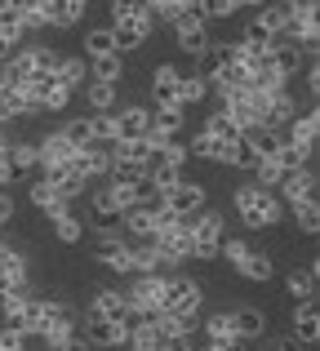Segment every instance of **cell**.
<instances>
[{
	"instance_id": "6da1fadb",
	"label": "cell",
	"mask_w": 320,
	"mask_h": 351,
	"mask_svg": "<svg viewBox=\"0 0 320 351\" xmlns=\"http://www.w3.org/2000/svg\"><path fill=\"white\" fill-rule=\"evenodd\" d=\"M112 18H116V23H112L116 53H121V49H138V45L151 36V14H147V5H116Z\"/></svg>"
},
{
	"instance_id": "7a4b0ae2",
	"label": "cell",
	"mask_w": 320,
	"mask_h": 351,
	"mask_svg": "<svg viewBox=\"0 0 320 351\" xmlns=\"http://www.w3.org/2000/svg\"><path fill=\"white\" fill-rule=\"evenodd\" d=\"M169 276H138L134 280V289L125 293V307H130V316H156L164 311V298H169Z\"/></svg>"
},
{
	"instance_id": "3957f363",
	"label": "cell",
	"mask_w": 320,
	"mask_h": 351,
	"mask_svg": "<svg viewBox=\"0 0 320 351\" xmlns=\"http://www.w3.org/2000/svg\"><path fill=\"white\" fill-rule=\"evenodd\" d=\"M205 5H182L178 23H173V32H178V49L191 53V58H205L209 49V32H205Z\"/></svg>"
},
{
	"instance_id": "277c9868",
	"label": "cell",
	"mask_w": 320,
	"mask_h": 351,
	"mask_svg": "<svg viewBox=\"0 0 320 351\" xmlns=\"http://www.w3.org/2000/svg\"><path fill=\"white\" fill-rule=\"evenodd\" d=\"M223 218L218 214H196L191 218V258H214L223 249Z\"/></svg>"
},
{
	"instance_id": "5b68a950",
	"label": "cell",
	"mask_w": 320,
	"mask_h": 351,
	"mask_svg": "<svg viewBox=\"0 0 320 351\" xmlns=\"http://www.w3.org/2000/svg\"><path fill=\"white\" fill-rule=\"evenodd\" d=\"M130 325H134V316H89L85 334L98 347H116V343H130Z\"/></svg>"
},
{
	"instance_id": "8992f818",
	"label": "cell",
	"mask_w": 320,
	"mask_h": 351,
	"mask_svg": "<svg viewBox=\"0 0 320 351\" xmlns=\"http://www.w3.org/2000/svg\"><path fill=\"white\" fill-rule=\"evenodd\" d=\"M151 245H156V254L164 258V267L182 263V258H191V218L182 227H169V232H156L151 236Z\"/></svg>"
},
{
	"instance_id": "52a82bcc",
	"label": "cell",
	"mask_w": 320,
	"mask_h": 351,
	"mask_svg": "<svg viewBox=\"0 0 320 351\" xmlns=\"http://www.w3.org/2000/svg\"><path fill=\"white\" fill-rule=\"evenodd\" d=\"M18 289H27V263H23L18 249L0 245V298H5V293H18Z\"/></svg>"
},
{
	"instance_id": "ba28073f",
	"label": "cell",
	"mask_w": 320,
	"mask_h": 351,
	"mask_svg": "<svg viewBox=\"0 0 320 351\" xmlns=\"http://www.w3.org/2000/svg\"><path fill=\"white\" fill-rule=\"evenodd\" d=\"M196 307H200V289H196V280H182V276H173V285H169V298H164V311L169 316H196Z\"/></svg>"
},
{
	"instance_id": "9c48e42d",
	"label": "cell",
	"mask_w": 320,
	"mask_h": 351,
	"mask_svg": "<svg viewBox=\"0 0 320 351\" xmlns=\"http://www.w3.org/2000/svg\"><path fill=\"white\" fill-rule=\"evenodd\" d=\"M94 254H98V263L116 267V271H134V263H130V240L116 236V232H98Z\"/></svg>"
},
{
	"instance_id": "30bf717a",
	"label": "cell",
	"mask_w": 320,
	"mask_h": 351,
	"mask_svg": "<svg viewBox=\"0 0 320 351\" xmlns=\"http://www.w3.org/2000/svg\"><path fill=\"white\" fill-rule=\"evenodd\" d=\"M58 320H67V307L62 302H27V316H23V334H45L49 325H58Z\"/></svg>"
},
{
	"instance_id": "8fae6325",
	"label": "cell",
	"mask_w": 320,
	"mask_h": 351,
	"mask_svg": "<svg viewBox=\"0 0 320 351\" xmlns=\"http://www.w3.org/2000/svg\"><path fill=\"white\" fill-rule=\"evenodd\" d=\"M160 205L173 209V214H182V218H196V209L205 205V191H200L196 182H178L173 191H164V196H160Z\"/></svg>"
},
{
	"instance_id": "7c38bea8",
	"label": "cell",
	"mask_w": 320,
	"mask_h": 351,
	"mask_svg": "<svg viewBox=\"0 0 320 351\" xmlns=\"http://www.w3.org/2000/svg\"><path fill=\"white\" fill-rule=\"evenodd\" d=\"M285 36L294 45H316V5H289Z\"/></svg>"
},
{
	"instance_id": "4fadbf2b",
	"label": "cell",
	"mask_w": 320,
	"mask_h": 351,
	"mask_svg": "<svg viewBox=\"0 0 320 351\" xmlns=\"http://www.w3.org/2000/svg\"><path fill=\"white\" fill-rule=\"evenodd\" d=\"M36 152H40V169H67V160L76 156V147L67 143V134H49Z\"/></svg>"
},
{
	"instance_id": "5bb4252c",
	"label": "cell",
	"mask_w": 320,
	"mask_h": 351,
	"mask_svg": "<svg viewBox=\"0 0 320 351\" xmlns=\"http://www.w3.org/2000/svg\"><path fill=\"white\" fill-rule=\"evenodd\" d=\"M107 191H112L116 214H130V209L147 205V200H143V182H116V178H107Z\"/></svg>"
},
{
	"instance_id": "9a60e30c",
	"label": "cell",
	"mask_w": 320,
	"mask_h": 351,
	"mask_svg": "<svg viewBox=\"0 0 320 351\" xmlns=\"http://www.w3.org/2000/svg\"><path fill=\"white\" fill-rule=\"evenodd\" d=\"M23 5H9V0H0V40L14 49L18 40H23Z\"/></svg>"
},
{
	"instance_id": "2e32d148",
	"label": "cell",
	"mask_w": 320,
	"mask_h": 351,
	"mask_svg": "<svg viewBox=\"0 0 320 351\" xmlns=\"http://www.w3.org/2000/svg\"><path fill=\"white\" fill-rule=\"evenodd\" d=\"M32 112H40V107L27 103L23 89H14V85L0 89V125H5V120H14V116H32Z\"/></svg>"
},
{
	"instance_id": "e0dca14e",
	"label": "cell",
	"mask_w": 320,
	"mask_h": 351,
	"mask_svg": "<svg viewBox=\"0 0 320 351\" xmlns=\"http://www.w3.org/2000/svg\"><path fill=\"white\" fill-rule=\"evenodd\" d=\"M280 187H285V200L294 205V200H307V196H316V173L312 169H294V173H285L280 178Z\"/></svg>"
},
{
	"instance_id": "ac0fdd59",
	"label": "cell",
	"mask_w": 320,
	"mask_h": 351,
	"mask_svg": "<svg viewBox=\"0 0 320 351\" xmlns=\"http://www.w3.org/2000/svg\"><path fill=\"white\" fill-rule=\"evenodd\" d=\"M280 214H285V209H280V200L262 191L258 205H254L249 214H241V218H245V227H271V223H280Z\"/></svg>"
},
{
	"instance_id": "d6986e66",
	"label": "cell",
	"mask_w": 320,
	"mask_h": 351,
	"mask_svg": "<svg viewBox=\"0 0 320 351\" xmlns=\"http://www.w3.org/2000/svg\"><path fill=\"white\" fill-rule=\"evenodd\" d=\"M125 232H130L134 240H151V232H156V205H138L125 214Z\"/></svg>"
},
{
	"instance_id": "ffe728a7",
	"label": "cell",
	"mask_w": 320,
	"mask_h": 351,
	"mask_svg": "<svg viewBox=\"0 0 320 351\" xmlns=\"http://www.w3.org/2000/svg\"><path fill=\"white\" fill-rule=\"evenodd\" d=\"M173 94H178V71H173V67H156V76H151V98H156V107H178Z\"/></svg>"
},
{
	"instance_id": "44dd1931",
	"label": "cell",
	"mask_w": 320,
	"mask_h": 351,
	"mask_svg": "<svg viewBox=\"0 0 320 351\" xmlns=\"http://www.w3.org/2000/svg\"><path fill=\"white\" fill-rule=\"evenodd\" d=\"M285 23H289V5H271L258 14V23H254V32H262L267 40H280L285 36Z\"/></svg>"
},
{
	"instance_id": "7402d4cb",
	"label": "cell",
	"mask_w": 320,
	"mask_h": 351,
	"mask_svg": "<svg viewBox=\"0 0 320 351\" xmlns=\"http://www.w3.org/2000/svg\"><path fill=\"white\" fill-rule=\"evenodd\" d=\"M85 18V0H62V5H45V23L49 27H71Z\"/></svg>"
},
{
	"instance_id": "603a6c76",
	"label": "cell",
	"mask_w": 320,
	"mask_h": 351,
	"mask_svg": "<svg viewBox=\"0 0 320 351\" xmlns=\"http://www.w3.org/2000/svg\"><path fill=\"white\" fill-rule=\"evenodd\" d=\"M89 316H130V307H125V293L116 289H98L94 302H89Z\"/></svg>"
},
{
	"instance_id": "cb8c5ba5",
	"label": "cell",
	"mask_w": 320,
	"mask_h": 351,
	"mask_svg": "<svg viewBox=\"0 0 320 351\" xmlns=\"http://www.w3.org/2000/svg\"><path fill=\"white\" fill-rule=\"evenodd\" d=\"M316 129H320V116H316V112H307V116H298V120H294V129H289L285 143H294V147H303V152H312Z\"/></svg>"
},
{
	"instance_id": "d4e9b609",
	"label": "cell",
	"mask_w": 320,
	"mask_h": 351,
	"mask_svg": "<svg viewBox=\"0 0 320 351\" xmlns=\"http://www.w3.org/2000/svg\"><path fill=\"white\" fill-rule=\"evenodd\" d=\"M294 334H298V343H316L320 338V316H316L312 302H303V307L294 311Z\"/></svg>"
},
{
	"instance_id": "484cf974",
	"label": "cell",
	"mask_w": 320,
	"mask_h": 351,
	"mask_svg": "<svg viewBox=\"0 0 320 351\" xmlns=\"http://www.w3.org/2000/svg\"><path fill=\"white\" fill-rule=\"evenodd\" d=\"M236 271H241L245 280H276V267H271V258H267V254H254V249L245 254V263L236 267Z\"/></svg>"
},
{
	"instance_id": "4316f807",
	"label": "cell",
	"mask_w": 320,
	"mask_h": 351,
	"mask_svg": "<svg viewBox=\"0 0 320 351\" xmlns=\"http://www.w3.org/2000/svg\"><path fill=\"white\" fill-rule=\"evenodd\" d=\"M85 76H89V62L85 58H58V67H53V80L67 85V89H76Z\"/></svg>"
},
{
	"instance_id": "83f0119b",
	"label": "cell",
	"mask_w": 320,
	"mask_h": 351,
	"mask_svg": "<svg viewBox=\"0 0 320 351\" xmlns=\"http://www.w3.org/2000/svg\"><path fill=\"white\" fill-rule=\"evenodd\" d=\"M62 134H67V143L76 147V152H85V147H98V125H94V120H71Z\"/></svg>"
},
{
	"instance_id": "f1b7e54d",
	"label": "cell",
	"mask_w": 320,
	"mask_h": 351,
	"mask_svg": "<svg viewBox=\"0 0 320 351\" xmlns=\"http://www.w3.org/2000/svg\"><path fill=\"white\" fill-rule=\"evenodd\" d=\"M205 338L209 343H241V338H236V320H232V311H227V316H209L205 320Z\"/></svg>"
},
{
	"instance_id": "f546056e",
	"label": "cell",
	"mask_w": 320,
	"mask_h": 351,
	"mask_svg": "<svg viewBox=\"0 0 320 351\" xmlns=\"http://www.w3.org/2000/svg\"><path fill=\"white\" fill-rule=\"evenodd\" d=\"M205 134H209V138H218V143H241V129L232 125V116H227V112H209Z\"/></svg>"
},
{
	"instance_id": "4dcf8cb0",
	"label": "cell",
	"mask_w": 320,
	"mask_h": 351,
	"mask_svg": "<svg viewBox=\"0 0 320 351\" xmlns=\"http://www.w3.org/2000/svg\"><path fill=\"white\" fill-rule=\"evenodd\" d=\"M45 343H49L53 351H80L76 334H71V316H67V320H58V325H49V329H45Z\"/></svg>"
},
{
	"instance_id": "1f68e13d",
	"label": "cell",
	"mask_w": 320,
	"mask_h": 351,
	"mask_svg": "<svg viewBox=\"0 0 320 351\" xmlns=\"http://www.w3.org/2000/svg\"><path fill=\"white\" fill-rule=\"evenodd\" d=\"M85 53H89V62H98V58H116V40H112V32H85Z\"/></svg>"
},
{
	"instance_id": "d6a6232c",
	"label": "cell",
	"mask_w": 320,
	"mask_h": 351,
	"mask_svg": "<svg viewBox=\"0 0 320 351\" xmlns=\"http://www.w3.org/2000/svg\"><path fill=\"white\" fill-rule=\"evenodd\" d=\"M9 165H14V173H27L40 165V152L32 143H9Z\"/></svg>"
},
{
	"instance_id": "836d02e7",
	"label": "cell",
	"mask_w": 320,
	"mask_h": 351,
	"mask_svg": "<svg viewBox=\"0 0 320 351\" xmlns=\"http://www.w3.org/2000/svg\"><path fill=\"white\" fill-rule=\"evenodd\" d=\"M5 320H9V329H23V316H27V302H32V293L27 289H18V293H5Z\"/></svg>"
},
{
	"instance_id": "e575fe53",
	"label": "cell",
	"mask_w": 320,
	"mask_h": 351,
	"mask_svg": "<svg viewBox=\"0 0 320 351\" xmlns=\"http://www.w3.org/2000/svg\"><path fill=\"white\" fill-rule=\"evenodd\" d=\"M294 116H298V103L289 94H276V98H271V107H267V125L271 129H280L285 120H294Z\"/></svg>"
},
{
	"instance_id": "d590c367",
	"label": "cell",
	"mask_w": 320,
	"mask_h": 351,
	"mask_svg": "<svg viewBox=\"0 0 320 351\" xmlns=\"http://www.w3.org/2000/svg\"><path fill=\"white\" fill-rule=\"evenodd\" d=\"M294 218H298V227H303L307 236H316V227H320V209H316V196H307V200H294Z\"/></svg>"
},
{
	"instance_id": "8d00e7d4",
	"label": "cell",
	"mask_w": 320,
	"mask_h": 351,
	"mask_svg": "<svg viewBox=\"0 0 320 351\" xmlns=\"http://www.w3.org/2000/svg\"><path fill=\"white\" fill-rule=\"evenodd\" d=\"M307 156L312 152H303V147H294V143H280V152L271 156V160H276L285 173H294V169H307Z\"/></svg>"
},
{
	"instance_id": "74e56055",
	"label": "cell",
	"mask_w": 320,
	"mask_h": 351,
	"mask_svg": "<svg viewBox=\"0 0 320 351\" xmlns=\"http://www.w3.org/2000/svg\"><path fill=\"white\" fill-rule=\"evenodd\" d=\"M205 94H209V80H205V76H191V80H178V94H173V103L187 107V103H200Z\"/></svg>"
},
{
	"instance_id": "f35d334b",
	"label": "cell",
	"mask_w": 320,
	"mask_h": 351,
	"mask_svg": "<svg viewBox=\"0 0 320 351\" xmlns=\"http://www.w3.org/2000/svg\"><path fill=\"white\" fill-rule=\"evenodd\" d=\"M316 276H320V267H298V271L289 276V289H294L303 302H312V293H316Z\"/></svg>"
},
{
	"instance_id": "ab89813d",
	"label": "cell",
	"mask_w": 320,
	"mask_h": 351,
	"mask_svg": "<svg viewBox=\"0 0 320 351\" xmlns=\"http://www.w3.org/2000/svg\"><path fill=\"white\" fill-rule=\"evenodd\" d=\"M232 320H236V338H258L262 334V311H254V307L232 311Z\"/></svg>"
},
{
	"instance_id": "60d3db41",
	"label": "cell",
	"mask_w": 320,
	"mask_h": 351,
	"mask_svg": "<svg viewBox=\"0 0 320 351\" xmlns=\"http://www.w3.org/2000/svg\"><path fill=\"white\" fill-rule=\"evenodd\" d=\"M147 178H151V187H156L160 191V196H164V191H173V187H178V169H169V165H156V160H151V169H147Z\"/></svg>"
},
{
	"instance_id": "b9f144b4",
	"label": "cell",
	"mask_w": 320,
	"mask_h": 351,
	"mask_svg": "<svg viewBox=\"0 0 320 351\" xmlns=\"http://www.w3.org/2000/svg\"><path fill=\"white\" fill-rule=\"evenodd\" d=\"M89 71H94L98 85H116V80H121V53H116V58H98V62H89Z\"/></svg>"
},
{
	"instance_id": "7bdbcfd3",
	"label": "cell",
	"mask_w": 320,
	"mask_h": 351,
	"mask_svg": "<svg viewBox=\"0 0 320 351\" xmlns=\"http://www.w3.org/2000/svg\"><path fill=\"white\" fill-rule=\"evenodd\" d=\"M112 103H116V85H98V80H94V85H89V107H94V112H112Z\"/></svg>"
},
{
	"instance_id": "ee69618b",
	"label": "cell",
	"mask_w": 320,
	"mask_h": 351,
	"mask_svg": "<svg viewBox=\"0 0 320 351\" xmlns=\"http://www.w3.org/2000/svg\"><path fill=\"white\" fill-rule=\"evenodd\" d=\"M151 160H156V165H169V169H182V160H187V147H182L178 138H173V143H169V147H160V152L151 156Z\"/></svg>"
},
{
	"instance_id": "f6af8a7d",
	"label": "cell",
	"mask_w": 320,
	"mask_h": 351,
	"mask_svg": "<svg viewBox=\"0 0 320 351\" xmlns=\"http://www.w3.org/2000/svg\"><path fill=\"white\" fill-rule=\"evenodd\" d=\"M89 200H94V218H98V223H103V218H116V205H112L107 182H103V187H94V196H89Z\"/></svg>"
},
{
	"instance_id": "bcb514c9",
	"label": "cell",
	"mask_w": 320,
	"mask_h": 351,
	"mask_svg": "<svg viewBox=\"0 0 320 351\" xmlns=\"http://www.w3.org/2000/svg\"><path fill=\"white\" fill-rule=\"evenodd\" d=\"M218 147H223V143H218V138H209V134H205V129H200V134H196V138H191V147H187V156H209V160H214V156H218Z\"/></svg>"
},
{
	"instance_id": "7dc6e473",
	"label": "cell",
	"mask_w": 320,
	"mask_h": 351,
	"mask_svg": "<svg viewBox=\"0 0 320 351\" xmlns=\"http://www.w3.org/2000/svg\"><path fill=\"white\" fill-rule=\"evenodd\" d=\"M280 178H285V169H280L276 160H258V187H280Z\"/></svg>"
},
{
	"instance_id": "c3c4849f",
	"label": "cell",
	"mask_w": 320,
	"mask_h": 351,
	"mask_svg": "<svg viewBox=\"0 0 320 351\" xmlns=\"http://www.w3.org/2000/svg\"><path fill=\"white\" fill-rule=\"evenodd\" d=\"M53 236H58L62 240V245H76V240H80V223H76V218H58V223H53Z\"/></svg>"
},
{
	"instance_id": "681fc988",
	"label": "cell",
	"mask_w": 320,
	"mask_h": 351,
	"mask_svg": "<svg viewBox=\"0 0 320 351\" xmlns=\"http://www.w3.org/2000/svg\"><path fill=\"white\" fill-rule=\"evenodd\" d=\"M147 14L151 18H164V23H178L182 5H178V0H160V5H147Z\"/></svg>"
},
{
	"instance_id": "f907efd6",
	"label": "cell",
	"mask_w": 320,
	"mask_h": 351,
	"mask_svg": "<svg viewBox=\"0 0 320 351\" xmlns=\"http://www.w3.org/2000/svg\"><path fill=\"white\" fill-rule=\"evenodd\" d=\"M32 27H45V0L23 5V32H32Z\"/></svg>"
},
{
	"instance_id": "816d5d0a",
	"label": "cell",
	"mask_w": 320,
	"mask_h": 351,
	"mask_svg": "<svg viewBox=\"0 0 320 351\" xmlns=\"http://www.w3.org/2000/svg\"><path fill=\"white\" fill-rule=\"evenodd\" d=\"M218 254H227V258H232V267H241L245 254H249V245H245V240H223V249H218Z\"/></svg>"
},
{
	"instance_id": "f5cc1de1",
	"label": "cell",
	"mask_w": 320,
	"mask_h": 351,
	"mask_svg": "<svg viewBox=\"0 0 320 351\" xmlns=\"http://www.w3.org/2000/svg\"><path fill=\"white\" fill-rule=\"evenodd\" d=\"M23 347H27L23 329H5V334H0V351H23Z\"/></svg>"
},
{
	"instance_id": "db71d44e",
	"label": "cell",
	"mask_w": 320,
	"mask_h": 351,
	"mask_svg": "<svg viewBox=\"0 0 320 351\" xmlns=\"http://www.w3.org/2000/svg\"><path fill=\"white\" fill-rule=\"evenodd\" d=\"M18 173H14V165H9V152H0V187H9Z\"/></svg>"
},
{
	"instance_id": "11a10c76",
	"label": "cell",
	"mask_w": 320,
	"mask_h": 351,
	"mask_svg": "<svg viewBox=\"0 0 320 351\" xmlns=\"http://www.w3.org/2000/svg\"><path fill=\"white\" fill-rule=\"evenodd\" d=\"M9 218H14V200L0 191V223H9Z\"/></svg>"
}]
</instances>
